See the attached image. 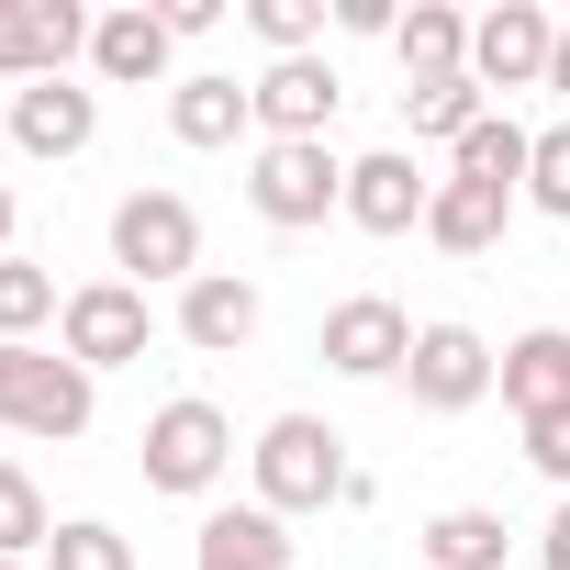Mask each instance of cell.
<instances>
[{"instance_id":"cell-1","label":"cell","mask_w":570,"mask_h":570,"mask_svg":"<svg viewBox=\"0 0 570 570\" xmlns=\"http://www.w3.org/2000/svg\"><path fill=\"white\" fill-rule=\"evenodd\" d=\"M246 470H257V503L292 525V514H325V503H347L358 492V470H347V436L325 425V414H268L257 425V448H246Z\"/></svg>"},{"instance_id":"cell-2","label":"cell","mask_w":570,"mask_h":570,"mask_svg":"<svg viewBox=\"0 0 570 570\" xmlns=\"http://www.w3.org/2000/svg\"><path fill=\"white\" fill-rule=\"evenodd\" d=\"M90 414H101V381L68 347H0V425L12 436L68 448V436H90Z\"/></svg>"},{"instance_id":"cell-3","label":"cell","mask_w":570,"mask_h":570,"mask_svg":"<svg viewBox=\"0 0 570 570\" xmlns=\"http://www.w3.org/2000/svg\"><path fill=\"white\" fill-rule=\"evenodd\" d=\"M246 202H257V224H279V235H314L325 213H347V157H336V135H314V146H257V157H246Z\"/></svg>"},{"instance_id":"cell-4","label":"cell","mask_w":570,"mask_h":570,"mask_svg":"<svg viewBox=\"0 0 570 570\" xmlns=\"http://www.w3.org/2000/svg\"><path fill=\"white\" fill-rule=\"evenodd\" d=\"M112 268L135 279V292H157V279H202V213L179 190H124L112 202Z\"/></svg>"},{"instance_id":"cell-5","label":"cell","mask_w":570,"mask_h":570,"mask_svg":"<svg viewBox=\"0 0 570 570\" xmlns=\"http://www.w3.org/2000/svg\"><path fill=\"white\" fill-rule=\"evenodd\" d=\"M224 470H235V425H224L202 392H179V403H157V414H146V492L202 503Z\"/></svg>"},{"instance_id":"cell-6","label":"cell","mask_w":570,"mask_h":570,"mask_svg":"<svg viewBox=\"0 0 570 570\" xmlns=\"http://www.w3.org/2000/svg\"><path fill=\"white\" fill-rule=\"evenodd\" d=\"M146 336H157V314H146L135 279H79L68 314H57V347H68L90 381H101V370H124V358H146Z\"/></svg>"},{"instance_id":"cell-7","label":"cell","mask_w":570,"mask_h":570,"mask_svg":"<svg viewBox=\"0 0 570 570\" xmlns=\"http://www.w3.org/2000/svg\"><path fill=\"white\" fill-rule=\"evenodd\" d=\"M314 358H325L336 381H403V358H414V314H403L392 292H347V303L325 314Z\"/></svg>"},{"instance_id":"cell-8","label":"cell","mask_w":570,"mask_h":570,"mask_svg":"<svg viewBox=\"0 0 570 570\" xmlns=\"http://www.w3.org/2000/svg\"><path fill=\"white\" fill-rule=\"evenodd\" d=\"M68 57H90V12L79 0H0V90L68 79Z\"/></svg>"},{"instance_id":"cell-9","label":"cell","mask_w":570,"mask_h":570,"mask_svg":"<svg viewBox=\"0 0 570 570\" xmlns=\"http://www.w3.org/2000/svg\"><path fill=\"white\" fill-rule=\"evenodd\" d=\"M492 347L470 336V325H414V358H403V392L425 403V414H470V403H492Z\"/></svg>"},{"instance_id":"cell-10","label":"cell","mask_w":570,"mask_h":570,"mask_svg":"<svg viewBox=\"0 0 570 570\" xmlns=\"http://www.w3.org/2000/svg\"><path fill=\"white\" fill-rule=\"evenodd\" d=\"M246 90H257V135H268V146H314V135L336 124V101H347V79H336L325 57H268Z\"/></svg>"},{"instance_id":"cell-11","label":"cell","mask_w":570,"mask_h":570,"mask_svg":"<svg viewBox=\"0 0 570 570\" xmlns=\"http://www.w3.org/2000/svg\"><path fill=\"white\" fill-rule=\"evenodd\" d=\"M548 46H559V23L537 0H503V12L470 23V79L481 90H548Z\"/></svg>"},{"instance_id":"cell-12","label":"cell","mask_w":570,"mask_h":570,"mask_svg":"<svg viewBox=\"0 0 570 570\" xmlns=\"http://www.w3.org/2000/svg\"><path fill=\"white\" fill-rule=\"evenodd\" d=\"M425 202H436V179H414L403 146L347 157V224H358V235H425Z\"/></svg>"},{"instance_id":"cell-13","label":"cell","mask_w":570,"mask_h":570,"mask_svg":"<svg viewBox=\"0 0 570 570\" xmlns=\"http://www.w3.org/2000/svg\"><path fill=\"white\" fill-rule=\"evenodd\" d=\"M101 135V90H79V79H35V90H12V146L23 157H79Z\"/></svg>"},{"instance_id":"cell-14","label":"cell","mask_w":570,"mask_h":570,"mask_svg":"<svg viewBox=\"0 0 570 570\" xmlns=\"http://www.w3.org/2000/svg\"><path fill=\"white\" fill-rule=\"evenodd\" d=\"M168 57H179V35H168V12H146V0H124V12L90 23V68H101L112 90H157Z\"/></svg>"},{"instance_id":"cell-15","label":"cell","mask_w":570,"mask_h":570,"mask_svg":"<svg viewBox=\"0 0 570 570\" xmlns=\"http://www.w3.org/2000/svg\"><path fill=\"white\" fill-rule=\"evenodd\" d=\"M179 336H190L202 358H235V347L257 336V279H246V268H202L190 292H179Z\"/></svg>"},{"instance_id":"cell-16","label":"cell","mask_w":570,"mask_h":570,"mask_svg":"<svg viewBox=\"0 0 570 570\" xmlns=\"http://www.w3.org/2000/svg\"><path fill=\"white\" fill-rule=\"evenodd\" d=\"M190 570H292V525L268 503H224V514H202Z\"/></svg>"},{"instance_id":"cell-17","label":"cell","mask_w":570,"mask_h":570,"mask_svg":"<svg viewBox=\"0 0 570 570\" xmlns=\"http://www.w3.org/2000/svg\"><path fill=\"white\" fill-rule=\"evenodd\" d=\"M492 392H503L514 414H559V403H570V325H525V336L503 347Z\"/></svg>"},{"instance_id":"cell-18","label":"cell","mask_w":570,"mask_h":570,"mask_svg":"<svg viewBox=\"0 0 570 570\" xmlns=\"http://www.w3.org/2000/svg\"><path fill=\"white\" fill-rule=\"evenodd\" d=\"M392 57H403V90H414V79H470V12L414 0V12L392 23Z\"/></svg>"},{"instance_id":"cell-19","label":"cell","mask_w":570,"mask_h":570,"mask_svg":"<svg viewBox=\"0 0 570 570\" xmlns=\"http://www.w3.org/2000/svg\"><path fill=\"white\" fill-rule=\"evenodd\" d=\"M246 124H257V90H235L224 68H202V79L168 90V135H179V146H235Z\"/></svg>"},{"instance_id":"cell-20","label":"cell","mask_w":570,"mask_h":570,"mask_svg":"<svg viewBox=\"0 0 570 570\" xmlns=\"http://www.w3.org/2000/svg\"><path fill=\"white\" fill-rule=\"evenodd\" d=\"M525 157H537V135H525L514 112H481V124L448 146V179H470V190H514V202H525Z\"/></svg>"},{"instance_id":"cell-21","label":"cell","mask_w":570,"mask_h":570,"mask_svg":"<svg viewBox=\"0 0 570 570\" xmlns=\"http://www.w3.org/2000/svg\"><path fill=\"white\" fill-rule=\"evenodd\" d=\"M503 224H514V190H470V179H436V202H425V235H436L448 257H492V246H503Z\"/></svg>"},{"instance_id":"cell-22","label":"cell","mask_w":570,"mask_h":570,"mask_svg":"<svg viewBox=\"0 0 570 570\" xmlns=\"http://www.w3.org/2000/svg\"><path fill=\"white\" fill-rule=\"evenodd\" d=\"M503 548H514V525L492 503H448L425 525V570H503Z\"/></svg>"},{"instance_id":"cell-23","label":"cell","mask_w":570,"mask_h":570,"mask_svg":"<svg viewBox=\"0 0 570 570\" xmlns=\"http://www.w3.org/2000/svg\"><path fill=\"white\" fill-rule=\"evenodd\" d=\"M68 303H57V268L46 257H0V347H35V325H57Z\"/></svg>"},{"instance_id":"cell-24","label":"cell","mask_w":570,"mask_h":570,"mask_svg":"<svg viewBox=\"0 0 570 570\" xmlns=\"http://www.w3.org/2000/svg\"><path fill=\"white\" fill-rule=\"evenodd\" d=\"M481 112H492L481 79H414V90H403V135H436V146H459Z\"/></svg>"},{"instance_id":"cell-25","label":"cell","mask_w":570,"mask_h":570,"mask_svg":"<svg viewBox=\"0 0 570 570\" xmlns=\"http://www.w3.org/2000/svg\"><path fill=\"white\" fill-rule=\"evenodd\" d=\"M46 537H57V514H46L35 470H23V459H0V559H46Z\"/></svg>"},{"instance_id":"cell-26","label":"cell","mask_w":570,"mask_h":570,"mask_svg":"<svg viewBox=\"0 0 570 570\" xmlns=\"http://www.w3.org/2000/svg\"><path fill=\"white\" fill-rule=\"evenodd\" d=\"M46 570H135V537L101 525V514H68V525L46 537Z\"/></svg>"},{"instance_id":"cell-27","label":"cell","mask_w":570,"mask_h":570,"mask_svg":"<svg viewBox=\"0 0 570 570\" xmlns=\"http://www.w3.org/2000/svg\"><path fill=\"white\" fill-rule=\"evenodd\" d=\"M246 35L268 57H314L325 46V0H246Z\"/></svg>"},{"instance_id":"cell-28","label":"cell","mask_w":570,"mask_h":570,"mask_svg":"<svg viewBox=\"0 0 570 570\" xmlns=\"http://www.w3.org/2000/svg\"><path fill=\"white\" fill-rule=\"evenodd\" d=\"M525 202H537L548 224H570V124L537 135V157H525Z\"/></svg>"},{"instance_id":"cell-29","label":"cell","mask_w":570,"mask_h":570,"mask_svg":"<svg viewBox=\"0 0 570 570\" xmlns=\"http://www.w3.org/2000/svg\"><path fill=\"white\" fill-rule=\"evenodd\" d=\"M525 459L570 492V403H559V414H525Z\"/></svg>"},{"instance_id":"cell-30","label":"cell","mask_w":570,"mask_h":570,"mask_svg":"<svg viewBox=\"0 0 570 570\" xmlns=\"http://www.w3.org/2000/svg\"><path fill=\"white\" fill-rule=\"evenodd\" d=\"M537 570H570V492H559V514L537 525Z\"/></svg>"},{"instance_id":"cell-31","label":"cell","mask_w":570,"mask_h":570,"mask_svg":"<svg viewBox=\"0 0 570 570\" xmlns=\"http://www.w3.org/2000/svg\"><path fill=\"white\" fill-rule=\"evenodd\" d=\"M213 23H224V0H168V35H179V46H190V35H213Z\"/></svg>"},{"instance_id":"cell-32","label":"cell","mask_w":570,"mask_h":570,"mask_svg":"<svg viewBox=\"0 0 570 570\" xmlns=\"http://www.w3.org/2000/svg\"><path fill=\"white\" fill-rule=\"evenodd\" d=\"M336 23H347V35H392L403 12H392V0H336Z\"/></svg>"},{"instance_id":"cell-33","label":"cell","mask_w":570,"mask_h":570,"mask_svg":"<svg viewBox=\"0 0 570 570\" xmlns=\"http://www.w3.org/2000/svg\"><path fill=\"white\" fill-rule=\"evenodd\" d=\"M548 90L570 101V23H559V46H548Z\"/></svg>"},{"instance_id":"cell-34","label":"cell","mask_w":570,"mask_h":570,"mask_svg":"<svg viewBox=\"0 0 570 570\" xmlns=\"http://www.w3.org/2000/svg\"><path fill=\"white\" fill-rule=\"evenodd\" d=\"M12 213H23V202H12V179H0V257H12Z\"/></svg>"},{"instance_id":"cell-35","label":"cell","mask_w":570,"mask_h":570,"mask_svg":"<svg viewBox=\"0 0 570 570\" xmlns=\"http://www.w3.org/2000/svg\"><path fill=\"white\" fill-rule=\"evenodd\" d=\"M0 135H12V90H0Z\"/></svg>"},{"instance_id":"cell-36","label":"cell","mask_w":570,"mask_h":570,"mask_svg":"<svg viewBox=\"0 0 570 570\" xmlns=\"http://www.w3.org/2000/svg\"><path fill=\"white\" fill-rule=\"evenodd\" d=\"M0 570H35V559H0Z\"/></svg>"}]
</instances>
